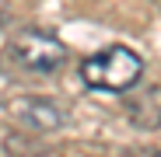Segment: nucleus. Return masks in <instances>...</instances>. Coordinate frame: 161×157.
Listing matches in <instances>:
<instances>
[{"instance_id": "obj_5", "label": "nucleus", "mask_w": 161, "mask_h": 157, "mask_svg": "<svg viewBox=\"0 0 161 157\" xmlns=\"http://www.w3.org/2000/svg\"><path fill=\"white\" fill-rule=\"evenodd\" d=\"M0 24H4V11H0Z\"/></svg>"}, {"instance_id": "obj_3", "label": "nucleus", "mask_w": 161, "mask_h": 157, "mask_svg": "<svg viewBox=\"0 0 161 157\" xmlns=\"http://www.w3.org/2000/svg\"><path fill=\"white\" fill-rule=\"evenodd\" d=\"M14 115H18L21 126L35 129V133H56V129L63 126V112L53 101L39 98V94H28V98L14 101Z\"/></svg>"}, {"instance_id": "obj_2", "label": "nucleus", "mask_w": 161, "mask_h": 157, "mask_svg": "<svg viewBox=\"0 0 161 157\" xmlns=\"http://www.w3.org/2000/svg\"><path fill=\"white\" fill-rule=\"evenodd\" d=\"M7 56L25 73H56L67 63V45L42 28H21L7 45Z\"/></svg>"}, {"instance_id": "obj_4", "label": "nucleus", "mask_w": 161, "mask_h": 157, "mask_svg": "<svg viewBox=\"0 0 161 157\" xmlns=\"http://www.w3.org/2000/svg\"><path fill=\"white\" fill-rule=\"evenodd\" d=\"M126 112H130V119L140 129H158L161 126V87H147L137 98H130Z\"/></svg>"}, {"instance_id": "obj_1", "label": "nucleus", "mask_w": 161, "mask_h": 157, "mask_svg": "<svg viewBox=\"0 0 161 157\" xmlns=\"http://www.w3.org/2000/svg\"><path fill=\"white\" fill-rule=\"evenodd\" d=\"M80 77L95 91L126 94V91H133L140 84L144 60L133 49H126V45H109V49H102V52H95V56H88L80 63Z\"/></svg>"}]
</instances>
